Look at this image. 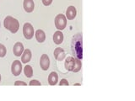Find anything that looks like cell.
Listing matches in <instances>:
<instances>
[{
  "label": "cell",
  "mask_w": 135,
  "mask_h": 101,
  "mask_svg": "<svg viewBox=\"0 0 135 101\" xmlns=\"http://www.w3.org/2000/svg\"><path fill=\"white\" fill-rule=\"evenodd\" d=\"M76 15H77V9L74 6H69L68 7L67 10H66V18L69 20H73Z\"/></svg>",
  "instance_id": "52a82bcc"
},
{
  "label": "cell",
  "mask_w": 135,
  "mask_h": 101,
  "mask_svg": "<svg viewBox=\"0 0 135 101\" xmlns=\"http://www.w3.org/2000/svg\"><path fill=\"white\" fill-rule=\"evenodd\" d=\"M23 35L26 40H31L34 36V28L31 24L25 23L23 26Z\"/></svg>",
  "instance_id": "277c9868"
},
{
  "label": "cell",
  "mask_w": 135,
  "mask_h": 101,
  "mask_svg": "<svg viewBox=\"0 0 135 101\" xmlns=\"http://www.w3.org/2000/svg\"><path fill=\"white\" fill-rule=\"evenodd\" d=\"M31 57H32L31 50L30 49H25L22 55H21V62L24 63V64H27L31 61Z\"/></svg>",
  "instance_id": "8fae6325"
},
{
  "label": "cell",
  "mask_w": 135,
  "mask_h": 101,
  "mask_svg": "<svg viewBox=\"0 0 135 101\" xmlns=\"http://www.w3.org/2000/svg\"><path fill=\"white\" fill-rule=\"evenodd\" d=\"M30 86H41V83L38 81V80H36V79H33L31 81H30V83H29Z\"/></svg>",
  "instance_id": "d6986e66"
},
{
  "label": "cell",
  "mask_w": 135,
  "mask_h": 101,
  "mask_svg": "<svg viewBox=\"0 0 135 101\" xmlns=\"http://www.w3.org/2000/svg\"><path fill=\"white\" fill-rule=\"evenodd\" d=\"M81 84L80 83H74V86H80Z\"/></svg>",
  "instance_id": "603a6c76"
},
{
  "label": "cell",
  "mask_w": 135,
  "mask_h": 101,
  "mask_svg": "<svg viewBox=\"0 0 135 101\" xmlns=\"http://www.w3.org/2000/svg\"><path fill=\"white\" fill-rule=\"evenodd\" d=\"M7 54V49L5 46L0 44V57H4Z\"/></svg>",
  "instance_id": "ac0fdd59"
},
{
  "label": "cell",
  "mask_w": 135,
  "mask_h": 101,
  "mask_svg": "<svg viewBox=\"0 0 135 101\" xmlns=\"http://www.w3.org/2000/svg\"><path fill=\"white\" fill-rule=\"evenodd\" d=\"M53 55H54L55 59H56L57 61H62L63 59L65 58V56H66L64 50L61 47H57L56 49H55Z\"/></svg>",
  "instance_id": "30bf717a"
},
{
  "label": "cell",
  "mask_w": 135,
  "mask_h": 101,
  "mask_svg": "<svg viewBox=\"0 0 135 101\" xmlns=\"http://www.w3.org/2000/svg\"><path fill=\"white\" fill-rule=\"evenodd\" d=\"M23 7L26 13H31L35 8V3H34L33 0H24Z\"/></svg>",
  "instance_id": "7c38bea8"
},
{
  "label": "cell",
  "mask_w": 135,
  "mask_h": 101,
  "mask_svg": "<svg viewBox=\"0 0 135 101\" xmlns=\"http://www.w3.org/2000/svg\"><path fill=\"white\" fill-rule=\"evenodd\" d=\"M55 26L58 31H62L67 26V18L64 14H59L55 17Z\"/></svg>",
  "instance_id": "3957f363"
},
{
  "label": "cell",
  "mask_w": 135,
  "mask_h": 101,
  "mask_svg": "<svg viewBox=\"0 0 135 101\" xmlns=\"http://www.w3.org/2000/svg\"><path fill=\"white\" fill-rule=\"evenodd\" d=\"M72 52L75 58L82 60L83 58V37L82 34H77L72 39L71 43Z\"/></svg>",
  "instance_id": "6da1fadb"
},
{
  "label": "cell",
  "mask_w": 135,
  "mask_h": 101,
  "mask_svg": "<svg viewBox=\"0 0 135 101\" xmlns=\"http://www.w3.org/2000/svg\"><path fill=\"white\" fill-rule=\"evenodd\" d=\"M40 66L41 68L43 71H46L49 69L50 67V59L46 54H42L40 59Z\"/></svg>",
  "instance_id": "8992f818"
},
{
  "label": "cell",
  "mask_w": 135,
  "mask_h": 101,
  "mask_svg": "<svg viewBox=\"0 0 135 101\" xmlns=\"http://www.w3.org/2000/svg\"><path fill=\"white\" fill-rule=\"evenodd\" d=\"M81 67H82L81 60L75 58V67H74V70L72 71V72H74V73H78V72H79L80 70H81Z\"/></svg>",
  "instance_id": "e0dca14e"
},
{
  "label": "cell",
  "mask_w": 135,
  "mask_h": 101,
  "mask_svg": "<svg viewBox=\"0 0 135 101\" xmlns=\"http://www.w3.org/2000/svg\"><path fill=\"white\" fill-rule=\"evenodd\" d=\"M36 39L39 43H43L46 41V34L42 29H37L35 32Z\"/></svg>",
  "instance_id": "9a60e30c"
},
{
  "label": "cell",
  "mask_w": 135,
  "mask_h": 101,
  "mask_svg": "<svg viewBox=\"0 0 135 101\" xmlns=\"http://www.w3.org/2000/svg\"><path fill=\"white\" fill-rule=\"evenodd\" d=\"M15 86H20V85H21V86H26L27 84L25 83V82H23V81H20V80H18V81H16V82L15 83Z\"/></svg>",
  "instance_id": "44dd1931"
},
{
  "label": "cell",
  "mask_w": 135,
  "mask_h": 101,
  "mask_svg": "<svg viewBox=\"0 0 135 101\" xmlns=\"http://www.w3.org/2000/svg\"><path fill=\"white\" fill-rule=\"evenodd\" d=\"M64 67L68 71H73L75 67V58L73 57H68L64 62Z\"/></svg>",
  "instance_id": "ba28073f"
},
{
  "label": "cell",
  "mask_w": 135,
  "mask_h": 101,
  "mask_svg": "<svg viewBox=\"0 0 135 101\" xmlns=\"http://www.w3.org/2000/svg\"><path fill=\"white\" fill-rule=\"evenodd\" d=\"M22 63L20 62L19 60H15L11 65V73L12 74H14V76H19L21 72H22Z\"/></svg>",
  "instance_id": "5b68a950"
},
{
  "label": "cell",
  "mask_w": 135,
  "mask_h": 101,
  "mask_svg": "<svg viewBox=\"0 0 135 101\" xmlns=\"http://www.w3.org/2000/svg\"><path fill=\"white\" fill-rule=\"evenodd\" d=\"M41 1H42V3H43L45 6H49L52 3V0H41Z\"/></svg>",
  "instance_id": "7402d4cb"
},
{
  "label": "cell",
  "mask_w": 135,
  "mask_h": 101,
  "mask_svg": "<svg viewBox=\"0 0 135 101\" xmlns=\"http://www.w3.org/2000/svg\"><path fill=\"white\" fill-rule=\"evenodd\" d=\"M24 50H25L24 45L21 42H16L14 46V48H13V52H14L15 56L20 57L24 52Z\"/></svg>",
  "instance_id": "9c48e42d"
},
{
  "label": "cell",
  "mask_w": 135,
  "mask_h": 101,
  "mask_svg": "<svg viewBox=\"0 0 135 101\" xmlns=\"http://www.w3.org/2000/svg\"><path fill=\"white\" fill-rule=\"evenodd\" d=\"M63 39H64V37H63V34L62 33L61 31H57L54 33L53 35V41L54 43L56 45H60L62 43L63 41Z\"/></svg>",
  "instance_id": "4fadbf2b"
},
{
  "label": "cell",
  "mask_w": 135,
  "mask_h": 101,
  "mask_svg": "<svg viewBox=\"0 0 135 101\" xmlns=\"http://www.w3.org/2000/svg\"><path fill=\"white\" fill-rule=\"evenodd\" d=\"M58 82V75L56 72H52L48 76V83L50 85L54 86Z\"/></svg>",
  "instance_id": "5bb4252c"
},
{
  "label": "cell",
  "mask_w": 135,
  "mask_h": 101,
  "mask_svg": "<svg viewBox=\"0 0 135 101\" xmlns=\"http://www.w3.org/2000/svg\"><path fill=\"white\" fill-rule=\"evenodd\" d=\"M3 25L6 29L9 31L13 34H15L20 29L19 21L12 16H7L6 18L4 19Z\"/></svg>",
  "instance_id": "7a4b0ae2"
},
{
  "label": "cell",
  "mask_w": 135,
  "mask_h": 101,
  "mask_svg": "<svg viewBox=\"0 0 135 101\" xmlns=\"http://www.w3.org/2000/svg\"><path fill=\"white\" fill-rule=\"evenodd\" d=\"M0 83H1V74H0Z\"/></svg>",
  "instance_id": "cb8c5ba5"
},
{
  "label": "cell",
  "mask_w": 135,
  "mask_h": 101,
  "mask_svg": "<svg viewBox=\"0 0 135 101\" xmlns=\"http://www.w3.org/2000/svg\"><path fill=\"white\" fill-rule=\"evenodd\" d=\"M24 73L26 78H31L33 76V68L31 66L26 65L24 67Z\"/></svg>",
  "instance_id": "2e32d148"
},
{
  "label": "cell",
  "mask_w": 135,
  "mask_h": 101,
  "mask_svg": "<svg viewBox=\"0 0 135 101\" xmlns=\"http://www.w3.org/2000/svg\"><path fill=\"white\" fill-rule=\"evenodd\" d=\"M59 85H60V86H69V83L68 82L67 79L62 78V79H61V81L59 82Z\"/></svg>",
  "instance_id": "ffe728a7"
}]
</instances>
